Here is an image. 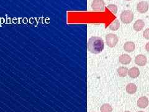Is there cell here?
<instances>
[{
	"instance_id": "6da1fadb",
	"label": "cell",
	"mask_w": 149,
	"mask_h": 112,
	"mask_svg": "<svg viewBox=\"0 0 149 112\" xmlns=\"http://www.w3.org/2000/svg\"><path fill=\"white\" fill-rule=\"evenodd\" d=\"M87 47L88 51H90V52L95 54H98L104 49V41L101 37L93 36L88 40Z\"/></svg>"
},
{
	"instance_id": "7a4b0ae2",
	"label": "cell",
	"mask_w": 149,
	"mask_h": 112,
	"mask_svg": "<svg viewBox=\"0 0 149 112\" xmlns=\"http://www.w3.org/2000/svg\"><path fill=\"white\" fill-rule=\"evenodd\" d=\"M120 20L125 24H129L134 20V13L130 10H125L120 15Z\"/></svg>"
},
{
	"instance_id": "3957f363",
	"label": "cell",
	"mask_w": 149,
	"mask_h": 112,
	"mask_svg": "<svg viewBox=\"0 0 149 112\" xmlns=\"http://www.w3.org/2000/svg\"><path fill=\"white\" fill-rule=\"evenodd\" d=\"M118 37L113 33H109L106 36V42L108 47L113 48L116 46L118 43Z\"/></svg>"
},
{
	"instance_id": "277c9868",
	"label": "cell",
	"mask_w": 149,
	"mask_h": 112,
	"mask_svg": "<svg viewBox=\"0 0 149 112\" xmlns=\"http://www.w3.org/2000/svg\"><path fill=\"white\" fill-rule=\"evenodd\" d=\"M93 10L96 11H102L104 10L105 3L103 0H94L91 4Z\"/></svg>"
},
{
	"instance_id": "5b68a950",
	"label": "cell",
	"mask_w": 149,
	"mask_h": 112,
	"mask_svg": "<svg viewBox=\"0 0 149 112\" xmlns=\"http://www.w3.org/2000/svg\"><path fill=\"white\" fill-rule=\"evenodd\" d=\"M149 8V4L147 1H141L139 2L137 5V9L140 13H146Z\"/></svg>"
},
{
	"instance_id": "8992f818",
	"label": "cell",
	"mask_w": 149,
	"mask_h": 112,
	"mask_svg": "<svg viewBox=\"0 0 149 112\" xmlns=\"http://www.w3.org/2000/svg\"><path fill=\"white\" fill-rule=\"evenodd\" d=\"M147 62V59L146 56L142 54H139L137 55L135 58V63L139 66H144Z\"/></svg>"
},
{
	"instance_id": "52a82bcc",
	"label": "cell",
	"mask_w": 149,
	"mask_h": 112,
	"mask_svg": "<svg viewBox=\"0 0 149 112\" xmlns=\"http://www.w3.org/2000/svg\"><path fill=\"white\" fill-rule=\"evenodd\" d=\"M123 48L125 52H132L133 51L135 50L136 48V46H135L134 43L132 41H128L126 42L124 45Z\"/></svg>"
},
{
	"instance_id": "ba28073f",
	"label": "cell",
	"mask_w": 149,
	"mask_h": 112,
	"mask_svg": "<svg viewBox=\"0 0 149 112\" xmlns=\"http://www.w3.org/2000/svg\"><path fill=\"white\" fill-rule=\"evenodd\" d=\"M148 100L146 97H142L137 101V106L141 108H145L148 105Z\"/></svg>"
},
{
	"instance_id": "9c48e42d",
	"label": "cell",
	"mask_w": 149,
	"mask_h": 112,
	"mask_svg": "<svg viewBox=\"0 0 149 112\" xmlns=\"http://www.w3.org/2000/svg\"><path fill=\"white\" fill-rule=\"evenodd\" d=\"M119 61L123 65H127L131 62V57L128 54H123L119 57Z\"/></svg>"
},
{
	"instance_id": "30bf717a",
	"label": "cell",
	"mask_w": 149,
	"mask_h": 112,
	"mask_svg": "<svg viewBox=\"0 0 149 112\" xmlns=\"http://www.w3.org/2000/svg\"><path fill=\"white\" fill-rule=\"evenodd\" d=\"M145 26V22L142 20H138L136 22H135L134 24V29L137 31H141L143 28Z\"/></svg>"
},
{
	"instance_id": "8fae6325",
	"label": "cell",
	"mask_w": 149,
	"mask_h": 112,
	"mask_svg": "<svg viewBox=\"0 0 149 112\" xmlns=\"http://www.w3.org/2000/svg\"><path fill=\"white\" fill-rule=\"evenodd\" d=\"M129 76L132 78H136L138 77L140 75V71L137 67H134L129 70Z\"/></svg>"
},
{
	"instance_id": "7c38bea8",
	"label": "cell",
	"mask_w": 149,
	"mask_h": 112,
	"mask_svg": "<svg viewBox=\"0 0 149 112\" xmlns=\"http://www.w3.org/2000/svg\"><path fill=\"white\" fill-rule=\"evenodd\" d=\"M119 76L120 77H125L127 76L129 73V69L125 67H120L117 70Z\"/></svg>"
},
{
	"instance_id": "4fadbf2b",
	"label": "cell",
	"mask_w": 149,
	"mask_h": 112,
	"mask_svg": "<svg viewBox=\"0 0 149 112\" xmlns=\"http://www.w3.org/2000/svg\"><path fill=\"white\" fill-rule=\"evenodd\" d=\"M137 89V86L133 83H129L126 86V91L129 94H134L136 92Z\"/></svg>"
},
{
	"instance_id": "5bb4252c",
	"label": "cell",
	"mask_w": 149,
	"mask_h": 112,
	"mask_svg": "<svg viewBox=\"0 0 149 112\" xmlns=\"http://www.w3.org/2000/svg\"><path fill=\"white\" fill-rule=\"evenodd\" d=\"M119 27H120V23L119 20H117V19H116L115 20H114L113 22H112L109 26V29L114 31L118 30L119 29Z\"/></svg>"
},
{
	"instance_id": "9a60e30c",
	"label": "cell",
	"mask_w": 149,
	"mask_h": 112,
	"mask_svg": "<svg viewBox=\"0 0 149 112\" xmlns=\"http://www.w3.org/2000/svg\"><path fill=\"white\" fill-rule=\"evenodd\" d=\"M101 112H112L113 111V108L109 104H104L101 107Z\"/></svg>"
},
{
	"instance_id": "2e32d148",
	"label": "cell",
	"mask_w": 149,
	"mask_h": 112,
	"mask_svg": "<svg viewBox=\"0 0 149 112\" xmlns=\"http://www.w3.org/2000/svg\"><path fill=\"white\" fill-rule=\"evenodd\" d=\"M108 8L112 13L114 14V15H116V14L118 13V7L117 6L115 5V4H109L108 6Z\"/></svg>"
},
{
	"instance_id": "e0dca14e",
	"label": "cell",
	"mask_w": 149,
	"mask_h": 112,
	"mask_svg": "<svg viewBox=\"0 0 149 112\" xmlns=\"http://www.w3.org/2000/svg\"><path fill=\"white\" fill-rule=\"evenodd\" d=\"M143 36L145 39L149 40V28H147L143 32Z\"/></svg>"
},
{
	"instance_id": "ac0fdd59",
	"label": "cell",
	"mask_w": 149,
	"mask_h": 112,
	"mask_svg": "<svg viewBox=\"0 0 149 112\" xmlns=\"http://www.w3.org/2000/svg\"><path fill=\"white\" fill-rule=\"evenodd\" d=\"M146 49L147 51V52H149V43H148L146 45Z\"/></svg>"
},
{
	"instance_id": "d6986e66",
	"label": "cell",
	"mask_w": 149,
	"mask_h": 112,
	"mask_svg": "<svg viewBox=\"0 0 149 112\" xmlns=\"http://www.w3.org/2000/svg\"><path fill=\"white\" fill-rule=\"evenodd\" d=\"M138 112H144V111H138Z\"/></svg>"
},
{
	"instance_id": "ffe728a7",
	"label": "cell",
	"mask_w": 149,
	"mask_h": 112,
	"mask_svg": "<svg viewBox=\"0 0 149 112\" xmlns=\"http://www.w3.org/2000/svg\"><path fill=\"white\" fill-rule=\"evenodd\" d=\"M124 112H130V111H124Z\"/></svg>"
},
{
	"instance_id": "44dd1931",
	"label": "cell",
	"mask_w": 149,
	"mask_h": 112,
	"mask_svg": "<svg viewBox=\"0 0 149 112\" xmlns=\"http://www.w3.org/2000/svg\"><path fill=\"white\" fill-rule=\"evenodd\" d=\"M126 1H130V0H126Z\"/></svg>"
}]
</instances>
